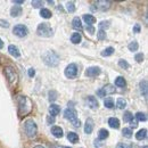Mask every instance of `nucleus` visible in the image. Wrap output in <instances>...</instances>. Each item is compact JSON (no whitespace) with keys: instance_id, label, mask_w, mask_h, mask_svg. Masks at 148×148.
<instances>
[{"instance_id":"30","label":"nucleus","mask_w":148,"mask_h":148,"mask_svg":"<svg viewBox=\"0 0 148 148\" xmlns=\"http://www.w3.org/2000/svg\"><path fill=\"white\" fill-rule=\"evenodd\" d=\"M104 105H105L106 108H113L114 107V101H113V99L111 97H108V98H106L104 100Z\"/></svg>"},{"instance_id":"45","label":"nucleus","mask_w":148,"mask_h":148,"mask_svg":"<svg viewBox=\"0 0 148 148\" xmlns=\"http://www.w3.org/2000/svg\"><path fill=\"white\" fill-rule=\"evenodd\" d=\"M47 122H48V124H51V123H54V122H55V117H53V116L48 115V117H47Z\"/></svg>"},{"instance_id":"13","label":"nucleus","mask_w":148,"mask_h":148,"mask_svg":"<svg viewBox=\"0 0 148 148\" xmlns=\"http://www.w3.org/2000/svg\"><path fill=\"white\" fill-rule=\"evenodd\" d=\"M93 130V120L92 119H87L86 121V125H84V132L87 134L91 133Z\"/></svg>"},{"instance_id":"11","label":"nucleus","mask_w":148,"mask_h":148,"mask_svg":"<svg viewBox=\"0 0 148 148\" xmlns=\"http://www.w3.org/2000/svg\"><path fill=\"white\" fill-rule=\"evenodd\" d=\"M97 5V9L101 10V12H105V10H108L111 8V1H105V0H98L96 2Z\"/></svg>"},{"instance_id":"18","label":"nucleus","mask_w":148,"mask_h":148,"mask_svg":"<svg viewBox=\"0 0 148 148\" xmlns=\"http://www.w3.org/2000/svg\"><path fill=\"white\" fill-rule=\"evenodd\" d=\"M139 87H140V92L143 93V96L147 99V80H143L139 83Z\"/></svg>"},{"instance_id":"29","label":"nucleus","mask_w":148,"mask_h":148,"mask_svg":"<svg viewBox=\"0 0 148 148\" xmlns=\"http://www.w3.org/2000/svg\"><path fill=\"white\" fill-rule=\"evenodd\" d=\"M113 53H114V48L113 47H108V48H106V49H104L101 51V56L103 57H108V56L113 55Z\"/></svg>"},{"instance_id":"15","label":"nucleus","mask_w":148,"mask_h":148,"mask_svg":"<svg viewBox=\"0 0 148 148\" xmlns=\"http://www.w3.org/2000/svg\"><path fill=\"white\" fill-rule=\"evenodd\" d=\"M22 12H23L22 7H19V6H14V7H12V9H10V16H13V17H18V16L22 15Z\"/></svg>"},{"instance_id":"5","label":"nucleus","mask_w":148,"mask_h":148,"mask_svg":"<svg viewBox=\"0 0 148 148\" xmlns=\"http://www.w3.org/2000/svg\"><path fill=\"white\" fill-rule=\"evenodd\" d=\"M13 32H14V34H15V36H17V37L24 38V37H26V36H27L29 30H27V27H26L25 25H23V24H18V25H15V26H14Z\"/></svg>"},{"instance_id":"9","label":"nucleus","mask_w":148,"mask_h":148,"mask_svg":"<svg viewBox=\"0 0 148 148\" xmlns=\"http://www.w3.org/2000/svg\"><path fill=\"white\" fill-rule=\"evenodd\" d=\"M115 92V88L112 86V84H107V86H105L104 88H101L100 90H98L97 91V95L98 96H100V97H104V96H106V95H112V93Z\"/></svg>"},{"instance_id":"43","label":"nucleus","mask_w":148,"mask_h":148,"mask_svg":"<svg viewBox=\"0 0 148 148\" xmlns=\"http://www.w3.org/2000/svg\"><path fill=\"white\" fill-rule=\"evenodd\" d=\"M130 124H131V127H132V128H137V127H138V121H137L136 119H134V120L132 119V120L130 121Z\"/></svg>"},{"instance_id":"53","label":"nucleus","mask_w":148,"mask_h":148,"mask_svg":"<svg viewBox=\"0 0 148 148\" xmlns=\"http://www.w3.org/2000/svg\"><path fill=\"white\" fill-rule=\"evenodd\" d=\"M144 148H148V147H147V146H144Z\"/></svg>"},{"instance_id":"51","label":"nucleus","mask_w":148,"mask_h":148,"mask_svg":"<svg viewBox=\"0 0 148 148\" xmlns=\"http://www.w3.org/2000/svg\"><path fill=\"white\" fill-rule=\"evenodd\" d=\"M48 3H49V5H54V1H53V0H48Z\"/></svg>"},{"instance_id":"34","label":"nucleus","mask_w":148,"mask_h":148,"mask_svg":"<svg viewBox=\"0 0 148 148\" xmlns=\"http://www.w3.org/2000/svg\"><path fill=\"white\" fill-rule=\"evenodd\" d=\"M132 119H133V115H132L131 112L128 111L124 113V115H123V120H124V122H130Z\"/></svg>"},{"instance_id":"54","label":"nucleus","mask_w":148,"mask_h":148,"mask_svg":"<svg viewBox=\"0 0 148 148\" xmlns=\"http://www.w3.org/2000/svg\"><path fill=\"white\" fill-rule=\"evenodd\" d=\"M64 148H71V147H64Z\"/></svg>"},{"instance_id":"37","label":"nucleus","mask_w":148,"mask_h":148,"mask_svg":"<svg viewBox=\"0 0 148 148\" xmlns=\"http://www.w3.org/2000/svg\"><path fill=\"white\" fill-rule=\"evenodd\" d=\"M97 39L98 40H105L106 39V32L103 31V30H99L97 32Z\"/></svg>"},{"instance_id":"1","label":"nucleus","mask_w":148,"mask_h":148,"mask_svg":"<svg viewBox=\"0 0 148 148\" xmlns=\"http://www.w3.org/2000/svg\"><path fill=\"white\" fill-rule=\"evenodd\" d=\"M42 59L46 65L55 67L59 64V56L56 54L55 51H47L42 55Z\"/></svg>"},{"instance_id":"14","label":"nucleus","mask_w":148,"mask_h":148,"mask_svg":"<svg viewBox=\"0 0 148 148\" xmlns=\"http://www.w3.org/2000/svg\"><path fill=\"white\" fill-rule=\"evenodd\" d=\"M49 113H50V116L55 117L56 115H58L60 113V107L58 105H56V104H51L49 106Z\"/></svg>"},{"instance_id":"16","label":"nucleus","mask_w":148,"mask_h":148,"mask_svg":"<svg viewBox=\"0 0 148 148\" xmlns=\"http://www.w3.org/2000/svg\"><path fill=\"white\" fill-rule=\"evenodd\" d=\"M8 51H9L10 55L16 57V58H18L19 56H21V53H19L18 48H17L16 46H14V45H10V46L8 47Z\"/></svg>"},{"instance_id":"26","label":"nucleus","mask_w":148,"mask_h":148,"mask_svg":"<svg viewBox=\"0 0 148 148\" xmlns=\"http://www.w3.org/2000/svg\"><path fill=\"white\" fill-rule=\"evenodd\" d=\"M40 15H41V17L48 19L51 17V12H50L49 9H47V8H42V9L40 10Z\"/></svg>"},{"instance_id":"42","label":"nucleus","mask_w":148,"mask_h":148,"mask_svg":"<svg viewBox=\"0 0 148 148\" xmlns=\"http://www.w3.org/2000/svg\"><path fill=\"white\" fill-rule=\"evenodd\" d=\"M0 26H1V27H8V26H9V23H8L7 21L0 19Z\"/></svg>"},{"instance_id":"46","label":"nucleus","mask_w":148,"mask_h":148,"mask_svg":"<svg viewBox=\"0 0 148 148\" xmlns=\"http://www.w3.org/2000/svg\"><path fill=\"white\" fill-rule=\"evenodd\" d=\"M34 75H36L34 69H30V70H29V76H30V77H33Z\"/></svg>"},{"instance_id":"27","label":"nucleus","mask_w":148,"mask_h":148,"mask_svg":"<svg viewBox=\"0 0 148 148\" xmlns=\"http://www.w3.org/2000/svg\"><path fill=\"white\" fill-rule=\"evenodd\" d=\"M81 40H82V36L80 34V33H73L72 34V37H71V41L73 42L74 45H77V43H80L81 42Z\"/></svg>"},{"instance_id":"7","label":"nucleus","mask_w":148,"mask_h":148,"mask_svg":"<svg viewBox=\"0 0 148 148\" xmlns=\"http://www.w3.org/2000/svg\"><path fill=\"white\" fill-rule=\"evenodd\" d=\"M5 74H6V77L8 79V81L10 83H14L17 81V74L15 72V70L13 67H6L5 69Z\"/></svg>"},{"instance_id":"47","label":"nucleus","mask_w":148,"mask_h":148,"mask_svg":"<svg viewBox=\"0 0 148 148\" xmlns=\"http://www.w3.org/2000/svg\"><path fill=\"white\" fill-rule=\"evenodd\" d=\"M133 32H136V33H139V32H140V26H139L138 24L134 25V27H133Z\"/></svg>"},{"instance_id":"28","label":"nucleus","mask_w":148,"mask_h":148,"mask_svg":"<svg viewBox=\"0 0 148 148\" xmlns=\"http://www.w3.org/2000/svg\"><path fill=\"white\" fill-rule=\"evenodd\" d=\"M116 106H117L119 110H123V108H125V106H127V100L123 99V98H119L117 101H116Z\"/></svg>"},{"instance_id":"50","label":"nucleus","mask_w":148,"mask_h":148,"mask_svg":"<svg viewBox=\"0 0 148 148\" xmlns=\"http://www.w3.org/2000/svg\"><path fill=\"white\" fill-rule=\"evenodd\" d=\"M2 47H3V42H2V40L0 39V49H1Z\"/></svg>"},{"instance_id":"32","label":"nucleus","mask_w":148,"mask_h":148,"mask_svg":"<svg viewBox=\"0 0 148 148\" xmlns=\"http://www.w3.org/2000/svg\"><path fill=\"white\" fill-rule=\"evenodd\" d=\"M128 48H129V50H131V51H137L138 48H139V45H138L137 41H132V42H130L129 43Z\"/></svg>"},{"instance_id":"52","label":"nucleus","mask_w":148,"mask_h":148,"mask_svg":"<svg viewBox=\"0 0 148 148\" xmlns=\"http://www.w3.org/2000/svg\"><path fill=\"white\" fill-rule=\"evenodd\" d=\"M34 148H45V147H43V146H40V145H39V146H36Z\"/></svg>"},{"instance_id":"22","label":"nucleus","mask_w":148,"mask_h":148,"mask_svg":"<svg viewBox=\"0 0 148 148\" xmlns=\"http://www.w3.org/2000/svg\"><path fill=\"white\" fill-rule=\"evenodd\" d=\"M108 136H110V132L106 129H100L98 132V139L99 140H105L108 138Z\"/></svg>"},{"instance_id":"35","label":"nucleus","mask_w":148,"mask_h":148,"mask_svg":"<svg viewBox=\"0 0 148 148\" xmlns=\"http://www.w3.org/2000/svg\"><path fill=\"white\" fill-rule=\"evenodd\" d=\"M122 134L125 137V138H131L132 137V130L129 128H124L122 130Z\"/></svg>"},{"instance_id":"24","label":"nucleus","mask_w":148,"mask_h":148,"mask_svg":"<svg viewBox=\"0 0 148 148\" xmlns=\"http://www.w3.org/2000/svg\"><path fill=\"white\" fill-rule=\"evenodd\" d=\"M115 86H116V87H121V88H123V87L127 86V81L124 80V77H122V76H117V77L115 79Z\"/></svg>"},{"instance_id":"6","label":"nucleus","mask_w":148,"mask_h":148,"mask_svg":"<svg viewBox=\"0 0 148 148\" xmlns=\"http://www.w3.org/2000/svg\"><path fill=\"white\" fill-rule=\"evenodd\" d=\"M65 76L70 77V79H74L77 75V66L75 64H70L66 69H65Z\"/></svg>"},{"instance_id":"33","label":"nucleus","mask_w":148,"mask_h":148,"mask_svg":"<svg viewBox=\"0 0 148 148\" xmlns=\"http://www.w3.org/2000/svg\"><path fill=\"white\" fill-rule=\"evenodd\" d=\"M119 66L122 67V69H124V70H128L130 67L129 63H128L127 60H124V59H120V60H119Z\"/></svg>"},{"instance_id":"38","label":"nucleus","mask_w":148,"mask_h":148,"mask_svg":"<svg viewBox=\"0 0 148 148\" xmlns=\"http://www.w3.org/2000/svg\"><path fill=\"white\" fill-rule=\"evenodd\" d=\"M66 8H67V10L70 12V13H74L75 12V6H74V2H67V5H66Z\"/></svg>"},{"instance_id":"44","label":"nucleus","mask_w":148,"mask_h":148,"mask_svg":"<svg viewBox=\"0 0 148 148\" xmlns=\"http://www.w3.org/2000/svg\"><path fill=\"white\" fill-rule=\"evenodd\" d=\"M86 29H87V31H89L91 34L95 33V27H93L92 25H87V27H86Z\"/></svg>"},{"instance_id":"3","label":"nucleus","mask_w":148,"mask_h":148,"mask_svg":"<svg viewBox=\"0 0 148 148\" xmlns=\"http://www.w3.org/2000/svg\"><path fill=\"white\" fill-rule=\"evenodd\" d=\"M37 33L40 37L50 38V37H53V29L50 27V25H49L48 23H41V24H39V26H38Z\"/></svg>"},{"instance_id":"2","label":"nucleus","mask_w":148,"mask_h":148,"mask_svg":"<svg viewBox=\"0 0 148 148\" xmlns=\"http://www.w3.org/2000/svg\"><path fill=\"white\" fill-rule=\"evenodd\" d=\"M64 116H65L66 120H69V121L72 122V124H73L75 128H80L81 122H80V120H77V113H76L75 110H73V108H67V110H65Z\"/></svg>"},{"instance_id":"31","label":"nucleus","mask_w":148,"mask_h":148,"mask_svg":"<svg viewBox=\"0 0 148 148\" xmlns=\"http://www.w3.org/2000/svg\"><path fill=\"white\" fill-rule=\"evenodd\" d=\"M136 120L137 121H147V116H146V114L145 113H141V112H138L137 114H136Z\"/></svg>"},{"instance_id":"25","label":"nucleus","mask_w":148,"mask_h":148,"mask_svg":"<svg viewBox=\"0 0 148 148\" xmlns=\"http://www.w3.org/2000/svg\"><path fill=\"white\" fill-rule=\"evenodd\" d=\"M67 139L70 140V143L76 144V143L79 141V136H77L75 132H69V134H67Z\"/></svg>"},{"instance_id":"41","label":"nucleus","mask_w":148,"mask_h":148,"mask_svg":"<svg viewBox=\"0 0 148 148\" xmlns=\"http://www.w3.org/2000/svg\"><path fill=\"white\" fill-rule=\"evenodd\" d=\"M134 58H136V60H137L138 63H141V62L144 60V55H143V54H137V55L134 56Z\"/></svg>"},{"instance_id":"39","label":"nucleus","mask_w":148,"mask_h":148,"mask_svg":"<svg viewBox=\"0 0 148 148\" xmlns=\"http://www.w3.org/2000/svg\"><path fill=\"white\" fill-rule=\"evenodd\" d=\"M56 99H57V92L54 91V90L49 91V100L50 101H55Z\"/></svg>"},{"instance_id":"12","label":"nucleus","mask_w":148,"mask_h":148,"mask_svg":"<svg viewBox=\"0 0 148 148\" xmlns=\"http://www.w3.org/2000/svg\"><path fill=\"white\" fill-rule=\"evenodd\" d=\"M87 103H88V106L91 108V110H96L97 107H98V101H97V99L93 97V96H89L88 98H87Z\"/></svg>"},{"instance_id":"36","label":"nucleus","mask_w":148,"mask_h":148,"mask_svg":"<svg viewBox=\"0 0 148 148\" xmlns=\"http://www.w3.org/2000/svg\"><path fill=\"white\" fill-rule=\"evenodd\" d=\"M107 27H110V21H103L99 23V30L104 31V29H107Z\"/></svg>"},{"instance_id":"48","label":"nucleus","mask_w":148,"mask_h":148,"mask_svg":"<svg viewBox=\"0 0 148 148\" xmlns=\"http://www.w3.org/2000/svg\"><path fill=\"white\" fill-rule=\"evenodd\" d=\"M116 148H130V146H128V145H125V144H119L117 145V147Z\"/></svg>"},{"instance_id":"49","label":"nucleus","mask_w":148,"mask_h":148,"mask_svg":"<svg viewBox=\"0 0 148 148\" xmlns=\"http://www.w3.org/2000/svg\"><path fill=\"white\" fill-rule=\"evenodd\" d=\"M14 3H16V5H22V3H24V1H23V0H16V1H14Z\"/></svg>"},{"instance_id":"8","label":"nucleus","mask_w":148,"mask_h":148,"mask_svg":"<svg viewBox=\"0 0 148 148\" xmlns=\"http://www.w3.org/2000/svg\"><path fill=\"white\" fill-rule=\"evenodd\" d=\"M26 104H29L27 98L24 97V96H19L18 105H19V113H21V114H26V113L30 112L29 108H26Z\"/></svg>"},{"instance_id":"19","label":"nucleus","mask_w":148,"mask_h":148,"mask_svg":"<svg viewBox=\"0 0 148 148\" xmlns=\"http://www.w3.org/2000/svg\"><path fill=\"white\" fill-rule=\"evenodd\" d=\"M51 133L56 138H62L63 137V129L60 127H53L51 128Z\"/></svg>"},{"instance_id":"4","label":"nucleus","mask_w":148,"mask_h":148,"mask_svg":"<svg viewBox=\"0 0 148 148\" xmlns=\"http://www.w3.org/2000/svg\"><path fill=\"white\" fill-rule=\"evenodd\" d=\"M24 128H25V132H26L27 137L34 138V137L37 136L38 127L33 120H27V121L25 122V124H24Z\"/></svg>"},{"instance_id":"21","label":"nucleus","mask_w":148,"mask_h":148,"mask_svg":"<svg viewBox=\"0 0 148 148\" xmlns=\"http://www.w3.org/2000/svg\"><path fill=\"white\" fill-rule=\"evenodd\" d=\"M146 137H147V130L146 129L139 130V131L136 133L137 140H144V139H146Z\"/></svg>"},{"instance_id":"10","label":"nucleus","mask_w":148,"mask_h":148,"mask_svg":"<svg viewBox=\"0 0 148 148\" xmlns=\"http://www.w3.org/2000/svg\"><path fill=\"white\" fill-rule=\"evenodd\" d=\"M101 72L100 67H97V66H91V67H88L87 71H86V75L88 77H95L97 75H99Z\"/></svg>"},{"instance_id":"40","label":"nucleus","mask_w":148,"mask_h":148,"mask_svg":"<svg viewBox=\"0 0 148 148\" xmlns=\"http://www.w3.org/2000/svg\"><path fill=\"white\" fill-rule=\"evenodd\" d=\"M42 5H43V1H37V0L32 1V6H33L34 8H40Z\"/></svg>"},{"instance_id":"23","label":"nucleus","mask_w":148,"mask_h":148,"mask_svg":"<svg viewBox=\"0 0 148 148\" xmlns=\"http://www.w3.org/2000/svg\"><path fill=\"white\" fill-rule=\"evenodd\" d=\"M83 21L87 23V25H92V24L96 23V18L93 17L92 15H90V14L83 15Z\"/></svg>"},{"instance_id":"20","label":"nucleus","mask_w":148,"mask_h":148,"mask_svg":"<svg viewBox=\"0 0 148 148\" xmlns=\"http://www.w3.org/2000/svg\"><path fill=\"white\" fill-rule=\"evenodd\" d=\"M108 124H110V127L113 128V129H119L120 128V121L116 117H111L108 120Z\"/></svg>"},{"instance_id":"17","label":"nucleus","mask_w":148,"mask_h":148,"mask_svg":"<svg viewBox=\"0 0 148 148\" xmlns=\"http://www.w3.org/2000/svg\"><path fill=\"white\" fill-rule=\"evenodd\" d=\"M72 26H73V29L77 30V31H82L83 30V26L81 24V19L79 18V17H74L73 18V21H72Z\"/></svg>"}]
</instances>
